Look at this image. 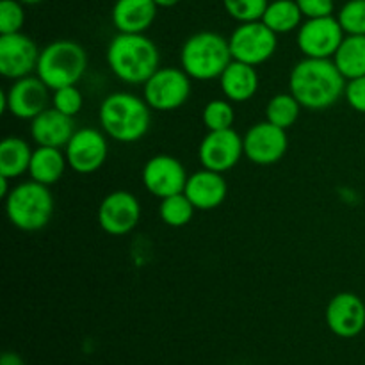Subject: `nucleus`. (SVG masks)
<instances>
[{
	"label": "nucleus",
	"mask_w": 365,
	"mask_h": 365,
	"mask_svg": "<svg viewBox=\"0 0 365 365\" xmlns=\"http://www.w3.org/2000/svg\"><path fill=\"white\" fill-rule=\"evenodd\" d=\"M344 75L334 59L305 57L294 64L289 77V93L302 103L303 109L324 110L344 96Z\"/></svg>",
	"instance_id": "obj_1"
},
{
	"label": "nucleus",
	"mask_w": 365,
	"mask_h": 365,
	"mask_svg": "<svg viewBox=\"0 0 365 365\" xmlns=\"http://www.w3.org/2000/svg\"><path fill=\"white\" fill-rule=\"evenodd\" d=\"M106 59L114 77L132 86L145 84L159 70L160 63L159 48L152 39L125 32H118L110 39Z\"/></svg>",
	"instance_id": "obj_2"
},
{
	"label": "nucleus",
	"mask_w": 365,
	"mask_h": 365,
	"mask_svg": "<svg viewBox=\"0 0 365 365\" xmlns=\"http://www.w3.org/2000/svg\"><path fill=\"white\" fill-rule=\"evenodd\" d=\"M152 107L145 98L127 91L110 93L100 106L98 120L103 132L118 143H135L143 139L152 123Z\"/></svg>",
	"instance_id": "obj_3"
},
{
	"label": "nucleus",
	"mask_w": 365,
	"mask_h": 365,
	"mask_svg": "<svg viewBox=\"0 0 365 365\" xmlns=\"http://www.w3.org/2000/svg\"><path fill=\"white\" fill-rule=\"evenodd\" d=\"M232 61L228 39L212 31L189 36L180 50V68L195 81L220 78Z\"/></svg>",
	"instance_id": "obj_4"
},
{
	"label": "nucleus",
	"mask_w": 365,
	"mask_h": 365,
	"mask_svg": "<svg viewBox=\"0 0 365 365\" xmlns=\"http://www.w3.org/2000/svg\"><path fill=\"white\" fill-rule=\"evenodd\" d=\"M6 214L18 230H43L53 216V196L50 187L32 178L14 185L6 198Z\"/></svg>",
	"instance_id": "obj_5"
},
{
	"label": "nucleus",
	"mask_w": 365,
	"mask_h": 365,
	"mask_svg": "<svg viewBox=\"0 0 365 365\" xmlns=\"http://www.w3.org/2000/svg\"><path fill=\"white\" fill-rule=\"evenodd\" d=\"M88 70V53L71 39H57L48 43L39 53L36 75L50 89L77 86Z\"/></svg>",
	"instance_id": "obj_6"
},
{
	"label": "nucleus",
	"mask_w": 365,
	"mask_h": 365,
	"mask_svg": "<svg viewBox=\"0 0 365 365\" xmlns=\"http://www.w3.org/2000/svg\"><path fill=\"white\" fill-rule=\"evenodd\" d=\"M230 52L235 61L259 66L274 56L278 46V34L271 31L262 20L239 24L228 38Z\"/></svg>",
	"instance_id": "obj_7"
},
{
	"label": "nucleus",
	"mask_w": 365,
	"mask_h": 365,
	"mask_svg": "<svg viewBox=\"0 0 365 365\" xmlns=\"http://www.w3.org/2000/svg\"><path fill=\"white\" fill-rule=\"evenodd\" d=\"M143 96L153 110H175L191 96V77L182 68H159L143 84Z\"/></svg>",
	"instance_id": "obj_8"
},
{
	"label": "nucleus",
	"mask_w": 365,
	"mask_h": 365,
	"mask_svg": "<svg viewBox=\"0 0 365 365\" xmlns=\"http://www.w3.org/2000/svg\"><path fill=\"white\" fill-rule=\"evenodd\" d=\"M52 89L38 77L29 75L13 81L7 91H2V113H11V116L18 120H34L38 114L48 109L52 102L50 96Z\"/></svg>",
	"instance_id": "obj_9"
},
{
	"label": "nucleus",
	"mask_w": 365,
	"mask_h": 365,
	"mask_svg": "<svg viewBox=\"0 0 365 365\" xmlns=\"http://www.w3.org/2000/svg\"><path fill=\"white\" fill-rule=\"evenodd\" d=\"M344 38L346 32L342 31L337 16L331 14L323 18H307V21H303L298 29L296 41L305 57L334 59Z\"/></svg>",
	"instance_id": "obj_10"
},
{
	"label": "nucleus",
	"mask_w": 365,
	"mask_h": 365,
	"mask_svg": "<svg viewBox=\"0 0 365 365\" xmlns=\"http://www.w3.org/2000/svg\"><path fill=\"white\" fill-rule=\"evenodd\" d=\"M242 155H245L242 138L234 128L209 130L198 146V159L202 166L217 173H227L237 166Z\"/></svg>",
	"instance_id": "obj_11"
},
{
	"label": "nucleus",
	"mask_w": 365,
	"mask_h": 365,
	"mask_svg": "<svg viewBox=\"0 0 365 365\" xmlns=\"http://www.w3.org/2000/svg\"><path fill=\"white\" fill-rule=\"evenodd\" d=\"M242 145H245V155L252 163L259 166H269L284 159L287 153V130L269 123L267 120L260 121L248 128L242 138Z\"/></svg>",
	"instance_id": "obj_12"
},
{
	"label": "nucleus",
	"mask_w": 365,
	"mask_h": 365,
	"mask_svg": "<svg viewBox=\"0 0 365 365\" xmlns=\"http://www.w3.org/2000/svg\"><path fill=\"white\" fill-rule=\"evenodd\" d=\"M141 178L146 191L155 198L163 200L184 192L189 177L180 160L166 155V153H159L146 160V164L143 166Z\"/></svg>",
	"instance_id": "obj_13"
},
{
	"label": "nucleus",
	"mask_w": 365,
	"mask_h": 365,
	"mask_svg": "<svg viewBox=\"0 0 365 365\" xmlns=\"http://www.w3.org/2000/svg\"><path fill=\"white\" fill-rule=\"evenodd\" d=\"M68 166L81 175H91L103 166L109 153L106 135L96 128L75 130L73 138L64 146Z\"/></svg>",
	"instance_id": "obj_14"
},
{
	"label": "nucleus",
	"mask_w": 365,
	"mask_h": 365,
	"mask_svg": "<svg viewBox=\"0 0 365 365\" xmlns=\"http://www.w3.org/2000/svg\"><path fill=\"white\" fill-rule=\"evenodd\" d=\"M39 53L38 45L24 32L0 34V73L11 81L36 73Z\"/></svg>",
	"instance_id": "obj_15"
},
{
	"label": "nucleus",
	"mask_w": 365,
	"mask_h": 365,
	"mask_svg": "<svg viewBox=\"0 0 365 365\" xmlns=\"http://www.w3.org/2000/svg\"><path fill=\"white\" fill-rule=\"evenodd\" d=\"M141 220L139 200L128 191H113L98 207V223L106 234L125 235L134 230Z\"/></svg>",
	"instance_id": "obj_16"
},
{
	"label": "nucleus",
	"mask_w": 365,
	"mask_h": 365,
	"mask_svg": "<svg viewBox=\"0 0 365 365\" xmlns=\"http://www.w3.org/2000/svg\"><path fill=\"white\" fill-rule=\"evenodd\" d=\"M327 324L341 339L359 337L365 328V303L355 292H339L327 305Z\"/></svg>",
	"instance_id": "obj_17"
},
{
	"label": "nucleus",
	"mask_w": 365,
	"mask_h": 365,
	"mask_svg": "<svg viewBox=\"0 0 365 365\" xmlns=\"http://www.w3.org/2000/svg\"><path fill=\"white\" fill-rule=\"evenodd\" d=\"M184 192L198 210H212L227 200L228 185L223 173L203 168L189 175Z\"/></svg>",
	"instance_id": "obj_18"
},
{
	"label": "nucleus",
	"mask_w": 365,
	"mask_h": 365,
	"mask_svg": "<svg viewBox=\"0 0 365 365\" xmlns=\"http://www.w3.org/2000/svg\"><path fill=\"white\" fill-rule=\"evenodd\" d=\"M75 134L73 118L63 114L56 107L45 109L41 114L31 120V138L38 146H53L63 148L70 143Z\"/></svg>",
	"instance_id": "obj_19"
},
{
	"label": "nucleus",
	"mask_w": 365,
	"mask_h": 365,
	"mask_svg": "<svg viewBox=\"0 0 365 365\" xmlns=\"http://www.w3.org/2000/svg\"><path fill=\"white\" fill-rule=\"evenodd\" d=\"M157 6L153 0H116L113 6V24L118 32L145 34L157 18Z\"/></svg>",
	"instance_id": "obj_20"
},
{
	"label": "nucleus",
	"mask_w": 365,
	"mask_h": 365,
	"mask_svg": "<svg viewBox=\"0 0 365 365\" xmlns=\"http://www.w3.org/2000/svg\"><path fill=\"white\" fill-rule=\"evenodd\" d=\"M221 91L230 102H248L259 89V73L252 64L232 61L220 77Z\"/></svg>",
	"instance_id": "obj_21"
},
{
	"label": "nucleus",
	"mask_w": 365,
	"mask_h": 365,
	"mask_svg": "<svg viewBox=\"0 0 365 365\" xmlns=\"http://www.w3.org/2000/svg\"><path fill=\"white\" fill-rule=\"evenodd\" d=\"M68 166L66 153L53 146H38L32 153L29 175L32 180L45 185H53L61 180Z\"/></svg>",
	"instance_id": "obj_22"
},
{
	"label": "nucleus",
	"mask_w": 365,
	"mask_h": 365,
	"mask_svg": "<svg viewBox=\"0 0 365 365\" xmlns=\"http://www.w3.org/2000/svg\"><path fill=\"white\" fill-rule=\"evenodd\" d=\"M34 150L24 138L9 135L0 143V175L7 178H18L29 173Z\"/></svg>",
	"instance_id": "obj_23"
},
{
	"label": "nucleus",
	"mask_w": 365,
	"mask_h": 365,
	"mask_svg": "<svg viewBox=\"0 0 365 365\" xmlns=\"http://www.w3.org/2000/svg\"><path fill=\"white\" fill-rule=\"evenodd\" d=\"M334 63L346 81L365 75V36H346L335 52Z\"/></svg>",
	"instance_id": "obj_24"
},
{
	"label": "nucleus",
	"mask_w": 365,
	"mask_h": 365,
	"mask_svg": "<svg viewBox=\"0 0 365 365\" xmlns=\"http://www.w3.org/2000/svg\"><path fill=\"white\" fill-rule=\"evenodd\" d=\"M303 13L296 0H273L264 13L262 21L277 34L298 31L303 24Z\"/></svg>",
	"instance_id": "obj_25"
},
{
	"label": "nucleus",
	"mask_w": 365,
	"mask_h": 365,
	"mask_svg": "<svg viewBox=\"0 0 365 365\" xmlns=\"http://www.w3.org/2000/svg\"><path fill=\"white\" fill-rule=\"evenodd\" d=\"M302 103L291 95V93H278L267 102L266 106V120L277 127L291 128L298 121L299 113H302Z\"/></svg>",
	"instance_id": "obj_26"
},
{
	"label": "nucleus",
	"mask_w": 365,
	"mask_h": 365,
	"mask_svg": "<svg viewBox=\"0 0 365 365\" xmlns=\"http://www.w3.org/2000/svg\"><path fill=\"white\" fill-rule=\"evenodd\" d=\"M196 207L192 205L191 200L185 196V192H178V195L168 196V198L160 200L159 216L168 227L180 228L189 225V221L195 216Z\"/></svg>",
	"instance_id": "obj_27"
},
{
	"label": "nucleus",
	"mask_w": 365,
	"mask_h": 365,
	"mask_svg": "<svg viewBox=\"0 0 365 365\" xmlns=\"http://www.w3.org/2000/svg\"><path fill=\"white\" fill-rule=\"evenodd\" d=\"M202 120L207 130H225V128H232L235 120V110L232 107V102L227 98L210 100L203 107Z\"/></svg>",
	"instance_id": "obj_28"
},
{
	"label": "nucleus",
	"mask_w": 365,
	"mask_h": 365,
	"mask_svg": "<svg viewBox=\"0 0 365 365\" xmlns=\"http://www.w3.org/2000/svg\"><path fill=\"white\" fill-rule=\"evenodd\" d=\"M346 36H365V0H348L337 14Z\"/></svg>",
	"instance_id": "obj_29"
},
{
	"label": "nucleus",
	"mask_w": 365,
	"mask_h": 365,
	"mask_svg": "<svg viewBox=\"0 0 365 365\" xmlns=\"http://www.w3.org/2000/svg\"><path fill=\"white\" fill-rule=\"evenodd\" d=\"M269 0H223V7L228 16L239 24L262 20Z\"/></svg>",
	"instance_id": "obj_30"
},
{
	"label": "nucleus",
	"mask_w": 365,
	"mask_h": 365,
	"mask_svg": "<svg viewBox=\"0 0 365 365\" xmlns=\"http://www.w3.org/2000/svg\"><path fill=\"white\" fill-rule=\"evenodd\" d=\"M52 106L63 114L73 118L82 110L84 96H82V91L77 86H64V88L52 91Z\"/></svg>",
	"instance_id": "obj_31"
},
{
	"label": "nucleus",
	"mask_w": 365,
	"mask_h": 365,
	"mask_svg": "<svg viewBox=\"0 0 365 365\" xmlns=\"http://www.w3.org/2000/svg\"><path fill=\"white\" fill-rule=\"evenodd\" d=\"M24 24V4H21L20 0H2V2H0V34L21 32Z\"/></svg>",
	"instance_id": "obj_32"
},
{
	"label": "nucleus",
	"mask_w": 365,
	"mask_h": 365,
	"mask_svg": "<svg viewBox=\"0 0 365 365\" xmlns=\"http://www.w3.org/2000/svg\"><path fill=\"white\" fill-rule=\"evenodd\" d=\"M344 98L353 110H356V113L360 114H365V75L364 77L348 81V84H346Z\"/></svg>",
	"instance_id": "obj_33"
},
{
	"label": "nucleus",
	"mask_w": 365,
	"mask_h": 365,
	"mask_svg": "<svg viewBox=\"0 0 365 365\" xmlns=\"http://www.w3.org/2000/svg\"><path fill=\"white\" fill-rule=\"evenodd\" d=\"M305 18L331 16L335 9L334 0H296Z\"/></svg>",
	"instance_id": "obj_34"
},
{
	"label": "nucleus",
	"mask_w": 365,
	"mask_h": 365,
	"mask_svg": "<svg viewBox=\"0 0 365 365\" xmlns=\"http://www.w3.org/2000/svg\"><path fill=\"white\" fill-rule=\"evenodd\" d=\"M0 365H25L21 356L14 351H6L0 359Z\"/></svg>",
	"instance_id": "obj_35"
},
{
	"label": "nucleus",
	"mask_w": 365,
	"mask_h": 365,
	"mask_svg": "<svg viewBox=\"0 0 365 365\" xmlns=\"http://www.w3.org/2000/svg\"><path fill=\"white\" fill-rule=\"evenodd\" d=\"M9 180H11V178L2 177V175H0V196H2L4 200H6L7 195H9V192H11V189H9Z\"/></svg>",
	"instance_id": "obj_36"
},
{
	"label": "nucleus",
	"mask_w": 365,
	"mask_h": 365,
	"mask_svg": "<svg viewBox=\"0 0 365 365\" xmlns=\"http://www.w3.org/2000/svg\"><path fill=\"white\" fill-rule=\"evenodd\" d=\"M153 2H155L159 7H173L177 6L180 0H153Z\"/></svg>",
	"instance_id": "obj_37"
},
{
	"label": "nucleus",
	"mask_w": 365,
	"mask_h": 365,
	"mask_svg": "<svg viewBox=\"0 0 365 365\" xmlns=\"http://www.w3.org/2000/svg\"><path fill=\"white\" fill-rule=\"evenodd\" d=\"M21 4H27V6H36V4H41L45 2V0H20Z\"/></svg>",
	"instance_id": "obj_38"
}]
</instances>
